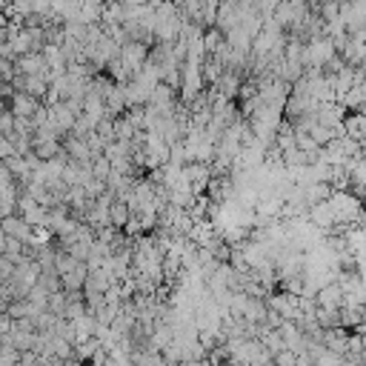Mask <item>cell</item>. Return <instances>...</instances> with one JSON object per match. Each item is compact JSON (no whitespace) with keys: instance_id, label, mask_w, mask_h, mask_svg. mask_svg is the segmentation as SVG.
Returning a JSON list of instances; mask_svg holds the SVG:
<instances>
[{"instance_id":"obj_1","label":"cell","mask_w":366,"mask_h":366,"mask_svg":"<svg viewBox=\"0 0 366 366\" xmlns=\"http://www.w3.org/2000/svg\"><path fill=\"white\" fill-rule=\"evenodd\" d=\"M329 206H332V215H335V224H357L360 226V198H355L352 192H332L329 195Z\"/></svg>"},{"instance_id":"obj_2","label":"cell","mask_w":366,"mask_h":366,"mask_svg":"<svg viewBox=\"0 0 366 366\" xmlns=\"http://www.w3.org/2000/svg\"><path fill=\"white\" fill-rule=\"evenodd\" d=\"M335 58V46L329 38H309L303 41V66H312V69H323L326 61Z\"/></svg>"},{"instance_id":"obj_3","label":"cell","mask_w":366,"mask_h":366,"mask_svg":"<svg viewBox=\"0 0 366 366\" xmlns=\"http://www.w3.org/2000/svg\"><path fill=\"white\" fill-rule=\"evenodd\" d=\"M117 58H120V63L126 66V72H129V78H132V75H137V69L146 63V58H149V43H143V41H126V43L120 46Z\"/></svg>"},{"instance_id":"obj_4","label":"cell","mask_w":366,"mask_h":366,"mask_svg":"<svg viewBox=\"0 0 366 366\" xmlns=\"http://www.w3.org/2000/svg\"><path fill=\"white\" fill-rule=\"evenodd\" d=\"M12 63H15V72H18V75H23V78H29V75H43V72L49 69L41 52H26V55L15 58Z\"/></svg>"},{"instance_id":"obj_5","label":"cell","mask_w":366,"mask_h":366,"mask_svg":"<svg viewBox=\"0 0 366 366\" xmlns=\"http://www.w3.org/2000/svg\"><path fill=\"white\" fill-rule=\"evenodd\" d=\"M315 229H329V226H335V215H332V206H329V201H320V204H312V206H306V215H303Z\"/></svg>"},{"instance_id":"obj_6","label":"cell","mask_w":366,"mask_h":366,"mask_svg":"<svg viewBox=\"0 0 366 366\" xmlns=\"http://www.w3.org/2000/svg\"><path fill=\"white\" fill-rule=\"evenodd\" d=\"M312 298H315L318 309H340V306H343V289H340L335 281L326 283V286H320Z\"/></svg>"},{"instance_id":"obj_7","label":"cell","mask_w":366,"mask_h":366,"mask_svg":"<svg viewBox=\"0 0 366 366\" xmlns=\"http://www.w3.org/2000/svg\"><path fill=\"white\" fill-rule=\"evenodd\" d=\"M278 332H281L283 346H286L289 352H295V355H303V352H306V335H303L292 320H283Z\"/></svg>"},{"instance_id":"obj_8","label":"cell","mask_w":366,"mask_h":366,"mask_svg":"<svg viewBox=\"0 0 366 366\" xmlns=\"http://www.w3.org/2000/svg\"><path fill=\"white\" fill-rule=\"evenodd\" d=\"M9 109H12V115H23V117H32L43 103L38 100V98H32V95H26V92H15L9 100Z\"/></svg>"},{"instance_id":"obj_9","label":"cell","mask_w":366,"mask_h":366,"mask_svg":"<svg viewBox=\"0 0 366 366\" xmlns=\"http://www.w3.org/2000/svg\"><path fill=\"white\" fill-rule=\"evenodd\" d=\"M0 229H4L9 238H18V241H23V244H29V238H32V226H29L21 215L4 218V221H0Z\"/></svg>"},{"instance_id":"obj_10","label":"cell","mask_w":366,"mask_h":366,"mask_svg":"<svg viewBox=\"0 0 366 366\" xmlns=\"http://www.w3.org/2000/svg\"><path fill=\"white\" fill-rule=\"evenodd\" d=\"M86 263H75L69 272H63L61 275V286H63V292H78V289H83V281H86Z\"/></svg>"},{"instance_id":"obj_11","label":"cell","mask_w":366,"mask_h":366,"mask_svg":"<svg viewBox=\"0 0 366 366\" xmlns=\"http://www.w3.org/2000/svg\"><path fill=\"white\" fill-rule=\"evenodd\" d=\"M112 283H115V278L106 269H89L86 272V281H83V289H89V292H106Z\"/></svg>"},{"instance_id":"obj_12","label":"cell","mask_w":366,"mask_h":366,"mask_svg":"<svg viewBox=\"0 0 366 366\" xmlns=\"http://www.w3.org/2000/svg\"><path fill=\"white\" fill-rule=\"evenodd\" d=\"M329 195H332L329 183H309V187H303V204L306 206L320 204V201H329Z\"/></svg>"},{"instance_id":"obj_13","label":"cell","mask_w":366,"mask_h":366,"mask_svg":"<svg viewBox=\"0 0 366 366\" xmlns=\"http://www.w3.org/2000/svg\"><path fill=\"white\" fill-rule=\"evenodd\" d=\"M61 149H63L61 140H32V155H35L38 160H49V157H55Z\"/></svg>"},{"instance_id":"obj_14","label":"cell","mask_w":366,"mask_h":366,"mask_svg":"<svg viewBox=\"0 0 366 366\" xmlns=\"http://www.w3.org/2000/svg\"><path fill=\"white\" fill-rule=\"evenodd\" d=\"M21 218L35 229V226H46V221H49V209L46 206H41V204H32L29 209H23L21 212Z\"/></svg>"},{"instance_id":"obj_15","label":"cell","mask_w":366,"mask_h":366,"mask_svg":"<svg viewBox=\"0 0 366 366\" xmlns=\"http://www.w3.org/2000/svg\"><path fill=\"white\" fill-rule=\"evenodd\" d=\"M46 89H49V80L43 78V75H29V78H23V92L26 95H32V98H43L46 95Z\"/></svg>"},{"instance_id":"obj_16","label":"cell","mask_w":366,"mask_h":366,"mask_svg":"<svg viewBox=\"0 0 366 366\" xmlns=\"http://www.w3.org/2000/svg\"><path fill=\"white\" fill-rule=\"evenodd\" d=\"M129 215H132V212H129V206H126L123 201H112V204H109V224H112L115 229H123V224L129 221Z\"/></svg>"},{"instance_id":"obj_17","label":"cell","mask_w":366,"mask_h":366,"mask_svg":"<svg viewBox=\"0 0 366 366\" xmlns=\"http://www.w3.org/2000/svg\"><path fill=\"white\" fill-rule=\"evenodd\" d=\"M306 135H309V137L318 143V149H320V146H326L329 140H335V129H329V126H320V123H312V126L306 129Z\"/></svg>"},{"instance_id":"obj_18","label":"cell","mask_w":366,"mask_h":366,"mask_svg":"<svg viewBox=\"0 0 366 366\" xmlns=\"http://www.w3.org/2000/svg\"><path fill=\"white\" fill-rule=\"evenodd\" d=\"M112 172V163L103 157V155H95L92 157V177H98V180H106V174Z\"/></svg>"},{"instance_id":"obj_19","label":"cell","mask_w":366,"mask_h":366,"mask_svg":"<svg viewBox=\"0 0 366 366\" xmlns=\"http://www.w3.org/2000/svg\"><path fill=\"white\" fill-rule=\"evenodd\" d=\"M83 192H86V198H89V201H95V198H100V195L106 192V183H103V180H98V177H89V180L83 183Z\"/></svg>"},{"instance_id":"obj_20","label":"cell","mask_w":366,"mask_h":366,"mask_svg":"<svg viewBox=\"0 0 366 366\" xmlns=\"http://www.w3.org/2000/svg\"><path fill=\"white\" fill-rule=\"evenodd\" d=\"M115 120V140H132V135H135V129L117 115V117H112Z\"/></svg>"},{"instance_id":"obj_21","label":"cell","mask_w":366,"mask_h":366,"mask_svg":"<svg viewBox=\"0 0 366 366\" xmlns=\"http://www.w3.org/2000/svg\"><path fill=\"white\" fill-rule=\"evenodd\" d=\"M83 140H86V146H89L92 157H95V155H103V146H106V143H103V137H100L95 129H92L89 135H83Z\"/></svg>"},{"instance_id":"obj_22","label":"cell","mask_w":366,"mask_h":366,"mask_svg":"<svg viewBox=\"0 0 366 366\" xmlns=\"http://www.w3.org/2000/svg\"><path fill=\"white\" fill-rule=\"evenodd\" d=\"M12 132H18V135H32V132H35V123H32V117L15 115V129H12Z\"/></svg>"},{"instance_id":"obj_23","label":"cell","mask_w":366,"mask_h":366,"mask_svg":"<svg viewBox=\"0 0 366 366\" xmlns=\"http://www.w3.org/2000/svg\"><path fill=\"white\" fill-rule=\"evenodd\" d=\"M12 129H15V115L12 109H4L0 112V135H12Z\"/></svg>"},{"instance_id":"obj_24","label":"cell","mask_w":366,"mask_h":366,"mask_svg":"<svg viewBox=\"0 0 366 366\" xmlns=\"http://www.w3.org/2000/svg\"><path fill=\"white\" fill-rule=\"evenodd\" d=\"M9 155H15V146H12L9 135H0V160H6Z\"/></svg>"},{"instance_id":"obj_25","label":"cell","mask_w":366,"mask_h":366,"mask_svg":"<svg viewBox=\"0 0 366 366\" xmlns=\"http://www.w3.org/2000/svg\"><path fill=\"white\" fill-rule=\"evenodd\" d=\"M9 329H12V318L6 312H0V335H6Z\"/></svg>"},{"instance_id":"obj_26","label":"cell","mask_w":366,"mask_h":366,"mask_svg":"<svg viewBox=\"0 0 366 366\" xmlns=\"http://www.w3.org/2000/svg\"><path fill=\"white\" fill-rule=\"evenodd\" d=\"M117 4H123V6H140V4H146V0H117Z\"/></svg>"},{"instance_id":"obj_27","label":"cell","mask_w":366,"mask_h":366,"mask_svg":"<svg viewBox=\"0 0 366 366\" xmlns=\"http://www.w3.org/2000/svg\"><path fill=\"white\" fill-rule=\"evenodd\" d=\"M4 249H6V232L0 229V255H4Z\"/></svg>"},{"instance_id":"obj_28","label":"cell","mask_w":366,"mask_h":366,"mask_svg":"<svg viewBox=\"0 0 366 366\" xmlns=\"http://www.w3.org/2000/svg\"><path fill=\"white\" fill-rule=\"evenodd\" d=\"M4 109H9V103H6L4 98H0V112H4Z\"/></svg>"},{"instance_id":"obj_29","label":"cell","mask_w":366,"mask_h":366,"mask_svg":"<svg viewBox=\"0 0 366 366\" xmlns=\"http://www.w3.org/2000/svg\"><path fill=\"white\" fill-rule=\"evenodd\" d=\"M309 4H318V0H309Z\"/></svg>"}]
</instances>
